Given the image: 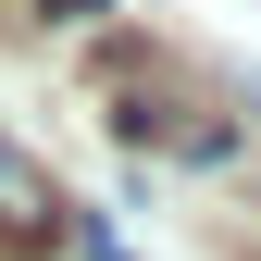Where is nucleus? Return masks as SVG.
I'll return each mask as SVG.
<instances>
[{
  "mask_svg": "<svg viewBox=\"0 0 261 261\" xmlns=\"http://www.w3.org/2000/svg\"><path fill=\"white\" fill-rule=\"evenodd\" d=\"M112 87L137 100V112H124V137H162V149H187V162H224V149H237V124H224V112H212L162 50H124V62H112Z\"/></svg>",
  "mask_w": 261,
  "mask_h": 261,
  "instance_id": "nucleus-1",
  "label": "nucleus"
},
{
  "mask_svg": "<svg viewBox=\"0 0 261 261\" xmlns=\"http://www.w3.org/2000/svg\"><path fill=\"white\" fill-rule=\"evenodd\" d=\"M62 237V187H50V162H25L13 137H0V249H50Z\"/></svg>",
  "mask_w": 261,
  "mask_h": 261,
  "instance_id": "nucleus-2",
  "label": "nucleus"
},
{
  "mask_svg": "<svg viewBox=\"0 0 261 261\" xmlns=\"http://www.w3.org/2000/svg\"><path fill=\"white\" fill-rule=\"evenodd\" d=\"M38 13H100V0H38Z\"/></svg>",
  "mask_w": 261,
  "mask_h": 261,
  "instance_id": "nucleus-3",
  "label": "nucleus"
}]
</instances>
